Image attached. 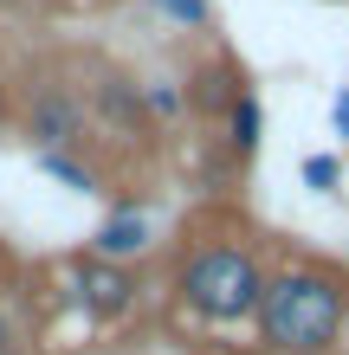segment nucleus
Here are the masks:
<instances>
[{
	"mask_svg": "<svg viewBox=\"0 0 349 355\" xmlns=\"http://www.w3.org/2000/svg\"><path fill=\"white\" fill-rule=\"evenodd\" d=\"M0 355H33V336H26V323H19L7 304H0Z\"/></svg>",
	"mask_w": 349,
	"mask_h": 355,
	"instance_id": "obj_13",
	"label": "nucleus"
},
{
	"mask_svg": "<svg viewBox=\"0 0 349 355\" xmlns=\"http://www.w3.org/2000/svg\"><path fill=\"white\" fill-rule=\"evenodd\" d=\"M239 91H246V71L233 58H207V65L188 71V110H201V116H227V103Z\"/></svg>",
	"mask_w": 349,
	"mask_h": 355,
	"instance_id": "obj_7",
	"label": "nucleus"
},
{
	"mask_svg": "<svg viewBox=\"0 0 349 355\" xmlns=\"http://www.w3.org/2000/svg\"><path fill=\"white\" fill-rule=\"evenodd\" d=\"M142 110H149V130L181 123L188 116V85L181 78H142Z\"/></svg>",
	"mask_w": 349,
	"mask_h": 355,
	"instance_id": "obj_10",
	"label": "nucleus"
},
{
	"mask_svg": "<svg viewBox=\"0 0 349 355\" xmlns=\"http://www.w3.org/2000/svg\"><path fill=\"white\" fill-rule=\"evenodd\" d=\"M33 7V0H0V13H26Z\"/></svg>",
	"mask_w": 349,
	"mask_h": 355,
	"instance_id": "obj_16",
	"label": "nucleus"
},
{
	"mask_svg": "<svg viewBox=\"0 0 349 355\" xmlns=\"http://www.w3.org/2000/svg\"><path fill=\"white\" fill-rule=\"evenodd\" d=\"M65 291L78 304V317L97 323V329H117L136 317L142 304V278L136 265H110V259H91V252H71L65 259Z\"/></svg>",
	"mask_w": 349,
	"mask_h": 355,
	"instance_id": "obj_4",
	"label": "nucleus"
},
{
	"mask_svg": "<svg viewBox=\"0 0 349 355\" xmlns=\"http://www.w3.org/2000/svg\"><path fill=\"white\" fill-rule=\"evenodd\" d=\"M13 103H19V97H13V85L0 78V130H13Z\"/></svg>",
	"mask_w": 349,
	"mask_h": 355,
	"instance_id": "obj_15",
	"label": "nucleus"
},
{
	"mask_svg": "<svg viewBox=\"0 0 349 355\" xmlns=\"http://www.w3.org/2000/svg\"><path fill=\"white\" fill-rule=\"evenodd\" d=\"M13 130L33 155L46 149H85V130H91V110L65 78H33L13 103Z\"/></svg>",
	"mask_w": 349,
	"mask_h": 355,
	"instance_id": "obj_3",
	"label": "nucleus"
},
{
	"mask_svg": "<svg viewBox=\"0 0 349 355\" xmlns=\"http://www.w3.org/2000/svg\"><path fill=\"white\" fill-rule=\"evenodd\" d=\"M155 245V226H149V200H117L104 220H97V233L85 239L91 259H110V265H142Z\"/></svg>",
	"mask_w": 349,
	"mask_h": 355,
	"instance_id": "obj_6",
	"label": "nucleus"
},
{
	"mask_svg": "<svg viewBox=\"0 0 349 355\" xmlns=\"http://www.w3.org/2000/svg\"><path fill=\"white\" fill-rule=\"evenodd\" d=\"M330 123H337V136H349V85L330 97Z\"/></svg>",
	"mask_w": 349,
	"mask_h": 355,
	"instance_id": "obj_14",
	"label": "nucleus"
},
{
	"mask_svg": "<svg viewBox=\"0 0 349 355\" xmlns=\"http://www.w3.org/2000/svg\"><path fill=\"white\" fill-rule=\"evenodd\" d=\"M265 278H272V265L246 239H207L175 265V304H181V317H194L207 329H239L259 317Z\"/></svg>",
	"mask_w": 349,
	"mask_h": 355,
	"instance_id": "obj_2",
	"label": "nucleus"
},
{
	"mask_svg": "<svg viewBox=\"0 0 349 355\" xmlns=\"http://www.w3.org/2000/svg\"><path fill=\"white\" fill-rule=\"evenodd\" d=\"M85 110H91V123H97V130H110L117 142H136V136H149V110H142V78L117 71V65H104V71L91 78V91H85Z\"/></svg>",
	"mask_w": 349,
	"mask_h": 355,
	"instance_id": "obj_5",
	"label": "nucleus"
},
{
	"mask_svg": "<svg viewBox=\"0 0 349 355\" xmlns=\"http://www.w3.org/2000/svg\"><path fill=\"white\" fill-rule=\"evenodd\" d=\"M304 187H311V194H337V181H343V162L337 155H304Z\"/></svg>",
	"mask_w": 349,
	"mask_h": 355,
	"instance_id": "obj_12",
	"label": "nucleus"
},
{
	"mask_svg": "<svg viewBox=\"0 0 349 355\" xmlns=\"http://www.w3.org/2000/svg\"><path fill=\"white\" fill-rule=\"evenodd\" d=\"M33 168L52 175V181H65L71 194H97V187H104V175H97L78 149H46V155H33Z\"/></svg>",
	"mask_w": 349,
	"mask_h": 355,
	"instance_id": "obj_9",
	"label": "nucleus"
},
{
	"mask_svg": "<svg viewBox=\"0 0 349 355\" xmlns=\"http://www.w3.org/2000/svg\"><path fill=\"white\" fill-rule=\"evenodd\" d=\"M7 271H13V259H7V245H0V284H7Z\"/></svg>",
	"mask_w": 349,
	"mask_h": 355,
	"instance_id": "obj_17",
	"label": "nucleus"
},
{
	"mask_svg": "<svg viewBox=\"0 0 349 355\" xmlns=\"http://www.w3.org/2000/svg\"><path fill=\"white\" fill-rule=\"evenodd\" d=\"M253 329L265 355H337L349 336V278L317 259L278 265L265 278Z\"/></svg>",
	"mask_w": 349,
	"mask_h": 355,
	"instance_id": "obj_1",
	"label": "nucleus"
},
{
	"mask_svg": "<svg viewBox=\"0 0 349 355\" xmlns=\"http://www.w3.org/2000/svg\"><path fill=\"white\" fill-rule=\"evenodd\" d=\"M142 7L175 33H214V0H142Z\"/></svg>",
	"mask_w": 349,
	"mask_h": 355,
	"instance_id": "obj_11",
	"label": "nucleus"
},
{
	"mask_svg": "<svg viewBox=\"0 0 349 355\" xmlns=\"http://www.w3.org/2000/svg\"><path fill=\"white\" fill-rule=\"evenodd\" d=\"M220 123H227V155L233 162H253L259 142H265V103H259V91H239Z\"/></svg>",
	"mask_w": 349,
	"mask_h": 355,
	"instance_id": "obj_8",
	"label": "nucleus"
}]
</instances>
